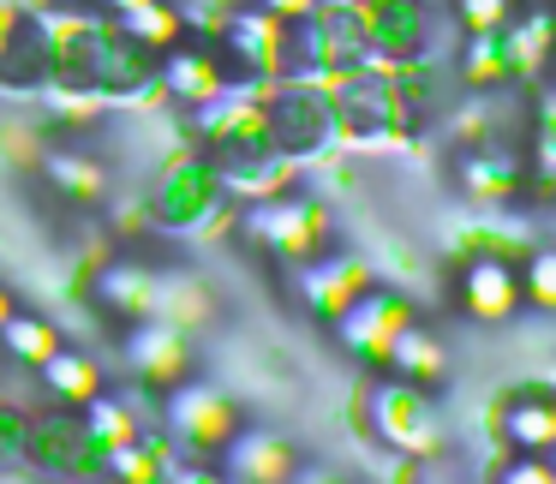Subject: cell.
Masks as SVG:
<instances>
[{"label": "cell", "mask_w": 556, "mask_h": 484, "mask_svg": "<svg viewBox=\"0 0 556 484\" xmlns=\"http://www.w3.org/2000/svg\"><path fill=\"white\" fill-rule=\"evenodd\" d=\"M359 407H365V419H371V436L389 448V455H407V460H437L443 455L448 436H443V424H437L431 389L377 377V383H365Z\"/></svg>", "instance_id": "1"}, {"label": "cell", "mask_w": 556, "mask_h": 484, "mask_svg": "<svg viewBox=\"0 0 556 484\" xmlns=\"http://www.w3.org/2000/svg\"><path fill=\"white\" fill-rule=\"evenodd\" d=\"M240 431V412L216 383H192L180 377L174 389H162V436L180 448L186 460H210L228 436Z\"/></svg>", "instance_id": "2"}, {"label": "cell", "mask_w": 556, "mask_h": 484, "mask_svg": "<svg viewBox=\"0 0 556 484\" xmlns=\"http://www.w3.org/2000/svg\"><path fill=\"white\" fill-rule=\"evenodd\" d=\"M245 233L264 245L281 264H312V257L329 252V209L317 198H264V204L245 209Z\"/></svg>", "instance_id": "3"}, {"label": "cell", "mask_w": 556, "mask_h": 484, "mask_svg": "<svg viewBox=\"0 0 556 484\" xmlns=\"http://www.w3.org/2000/svg\"><path fill=\"white\" fill-rule=\"evenodd\" d=\"M30 472L54 484H85V479H109V448L85 431V419H30L25 455Z\"/></svg>", "instance_id": "4"}, {"label": "cell", "mask_w": 556, "mask_h": 484, "mask_svg": "<svg viewBox=\"0 0 556 484\" xmlns=\"http://www.w3.org/2000/svg\"><path fill=\"white\" fill-rule=\"evenodd\" d=\"M455 305H460V317H472V323H508V317H515V305H520V276H515V257L472 252L467 264H460Z\"/></svg>", "instance_id": "5"}, {"label": "cell", "mask_w": 556, "mask_h": 484, "mask_svg": "<svg viewBox=\"0 0 556 484\" xmlns=\"http://www.w3.org/2000/svg\"><path fill=\"white\" fill-rule=\"evenodd\" d=\"M216 460H222L216 472L228 484H288L293 472H300L293 443H288V436H276V431H264V424H252V431L240 424V431L216 448Z\"/></svg>", "instance_id": "6"}, {"label": "cell", "mask_w": 556, "mask_h": 484, "mask_svg": "<svg viewBox=\"0 0 556 484\" xmlns=\"http://www.w3.org/2000/svg\"><path fill=\"white\" fill-rule=\"evenodd\" d=\"M121 359H126V371H132L138 383L162 395V389H174V383L186 377V365H192V335H180V329H168V323H156V317H144V323L126 329Z\"/></svg>", "instance_id": "7"}, {"label": "cell", "mask_w": 556, "mask_h": 484, "mask_svg": "<svg viewBox=\"0 0 556 484\" xmlns=\"http://www.w3.org/2000/svg\"><path fill=\"white\" fill-rule=\"evenodd\" d=\"M407 300H395V293H383V288H365L359 300L348 305V311L336 317V335H341V347L353 353L359 365H383V347H389V335H395L401 323H407Z\"/></svg>", "instance_id": "8"}, {"label": "cell", "mask_w": 556, "mask_h": 484, "mask_svg": "<svg viewBox=\"0 0 556 484\" xmlns=\"http://www.w3.org/2000/svg\"><path fill=\"white\" fill-rule=\"evenodd\" d=\"M365 288H377V276H371V264H359V257L324 252V257H312V264H300V300L312 305L324 323H336Z\"/></svg>", "instance_id": "9"}, {"label": "cell", "mask_w": 556, "mask_h": 484, "mask_svg": "<svg viewBox=\"0 0 556 484\" xmlns=\"http://www.w3.org/2000/svg\"><path fill=\"white\" fill-rule=\"evenodd\" d=\"M156 90L204 109V102H216L222 90H233V85H228V73H222L216 49H204V42H174V49L156 54Z\"/></svg>", "instance_id": "10"}, {"label": "cell", "mask_w": 556, "mask_h": 484, "mask_svg": "<svg viewBox=\"0 0 556 484\" xmlns=\"http://www.w3.org/2000/svg\"><path fill=\"white\" fill-rule=\"evenodd\" d=\"M383 377H395V383H413V389H437L448 377V347L431 335V329H419L407 317V323L389 335L383 347V365H377Z\"/></svg>", "instance_id": "11"}, {"label": "cell", "mask_w": 556, "mask_h": 484, "mask_svg": "<svg viewBox=\"0 0 556 484\" xmlns=\"http://www.w3.org/2000/svg\"><path fill=\"white\" fill-rule=\"evenodd\" d=\"M150 293H156V269L138 264V257H109V264L97 269V281H90V300L109 317H121V323H144Z\"/></svg>", "instance_id": "12"}, {"label": "cell", "mask_w": 556, "mask_h": 484, "mask_svg": "<svg viewBox=\"0 0 556 484\" xmlns=\"http://www.w3.org/2000/svg\"><path fill=\"white\" fill-rule=\"evenodd\" d=\"M496 436H503L515 455H551L556 448V400L544 395V389L503 400V412H496Z\"/></svg>", "instance_id": "13"}, {"label": "cell", "mask_w": 556, "mask_h": 484, "mask_svg": "<svg viewBox=\"0 0 556 484\" xmlns=\"http://www.w3.org/2000/svg\"><path fill=\"white\" fill-rule=\"evenodd\" d=\"M37 371H42V389H49V395L61 400V407H85V400H97L102 389H109V371H102L97 353L66 347V341L37 365Z\"/></svg>", "instance_id": "14"}, {"label": "cell", "mask_w": 556, "mask_h": 484, "mask_svg": "<svg viewBox=\"0 0 556 484\" xmlns=\"http://www.w3.org/2000/svg\"><path fill=\"white\" fill-rule=\"evenodd\" d=\"M460 186H467L479 204H508V198L527 186V168H520V156L503 144H467V156H460Z\"/></svg>", "instance_id": "15"}, {"label": "cell", "mask_w": 556, "mask_h": 484, "mask_svg": "<svg viewBox=\"0 0 556 484\" xmlns=\"http://www.w3.org/2000/svg\"><path fill=\"white\" fill-rule=\"evenodd\" d=\"M210 311H216V300H210V288L198 276H156V293H150V317L156 323L198 335L210 323Z\"/></svg>", "instance_id": "16"}, {"label": "cell", "mask_w": 556, "mask_h": 484, "mask_svg": "<svg viewBox=\"0 0 556 484\" xmlns=\"http://www.w3.org/2000/svg\"><path fill=\"white\" fill-rule=\"evenodd\" d=\"M37 168L66 204H102V198H109V174H102V162L85 156V150H42Z\"/></svg>", "instance_id": "17"}, {"label": "cell", "mask_w": 556, "mask_h": 484, "mask_svg": "<svg viewBox=\"0 0 556 484\" xmlns=\"http://www.w3.org/2000/svg\"><path fill=\"white\" fill-rule=\"evenodd\" d=\"M54 347H61V329H54L49 317L18 311V305H13L7 317H0V353H7L13 365H42Z\"/></svg>", "instance_id": "18"}, {"label": "cell", "mask_w": 556, "mask_h": 484, "mask_svg": "<svg viewBox=\"0 0 556 484\" xmlns=\"http://www.w3.org/2000/svg\"><path fill=\"white\" fill-rule=\"evenodd\" d=\"M114 25H121V37H126V42H138L144 54H162V49H174V42L186 37L180 13H174L168 0H150V7H138V13L114 18Z\"/></svg>", "instance_id": "19"}, {"label": "cell", "mask_w": 556, "mask_h": 484, "mask_svg": "<svg viewBox=\"0 0 556 484\" xmlns=\"http://www.w3.org/2000/svg\"><path fill=\"white\" fill-rule=\"evenodd\" d=\"M85 431L97 436L102 448H121V443H132V436H138V412L126 407L121 395H109V389H102L97 400H85Z\"/></svg>", "instance_id": "20"}, {"label": "cell", "mask_w": 556, "mask_h": 484, "mask_svg": "<svg viewBox=\"0 0 556 484\" xmlns=\"http://www.w3.org/2000/svg\"><path fill=\"white\" fill-rule=\"evenodd\" d=\"M515 276H520V300H532L539 311H551V305H556V252L532 245L527 269H515Z\"/></svg>", "instance_id": "21"}, {"label": "cell", "mask_w": 556, "mask_h": 484, "mask_svg": "<svg viewBox=\"0 0 556 484\" xmlns=\"http://www.w3.org/2000/svg\"><path fill=\"white\" fill-rule=\"evenodd\" d=\"M455 18L472 37H496V30L515 18V0H455Z\"/></svg>", "instance_id": "22"}, {"label": "cell", "mask_w": 556, "mask_h": 484, "mask_svg": "<svg viewBox=\"0 0 556 484\" xmlns=\"http://www.w3.org/2000/svg\"><path fill=\"white\" fill-rule=\"evenodd\" d=\"M496 484H556V472L544 455H515V460L496 467Z\"/></svg>", "instance_id": "23"}, {"label": "cell", "mask_w": 556, "mask_h": 484, "mask_svg": "<svg viewBox=\"0 0 556 484\" xmlns=\"http://www.w3.org/2000/svg\"><path fill=\"white\" fill-rule=\"evenodd\" d=\"M25 436H30V412H18V407L0 400V467L25 455Z\"/></svg>", "instance_id": "24"}, {"label": "cell", "mask_w": 556, "mask_h": 484, "mask_svg": "<svg viewBox=\"0 0 556 484\" xmlns=\"http://www.w3.org/2000/svg\"><path fill=\"white\" fill-rule=\"evenodd\" d=\"M252 7L269 18H281V25H305V18L324 13V0H252Z\"/></svg>", "instance_id": "25"}, {"label": "cell", "mask_w": 556, "mask_h": 484, "mask_svg": "<svg viewBox=\"0 0 556 484\" xmlns=\"http://www.w3.org/2000/svg\"><path fill=\"white\" fill-rule=\"evenodd\" d=\"M288 484H359V479H348V472H336V467H300Z\"/></svg>", "instance_id": "26"}, {"label": "cell", "mask_w": 556, "mask_h": 484, "mask_svg": "<svg viewBox=\"0 0 556 484\" xmlns=\"http://www.w3.org/2000/svg\"><path fill=\"white\" fill-rule=\"evenodd\" d=\"M168 484H228V479H222L216 467H174Z\"/></svg>", "instance_id": "27"}, {"label": "cell", "mask_w": 556, "mask_h": 484, "mask_svg": "<svg viewBox=\"0 0 556 484\" xmlns=\"http://www.w3.org/2000/svg\"><path fill=\"white\" fill-rule=\"evenodd\" d=\"M138 7H150V0H102V13H114V18L138 13Z\"/></svg>", "instance_id": "28"}, {"label": "cell", "mask_w": 556, "mask_h": 484, "mask_svg": "<svg viewBox=\"0 0 556 484\" xmlns=\"http://www.w3.org/2000/svg\"><path fill=\"white\" fill-rule=\"evenodd\" d=\"M7 311H13V300H7V288H0V317H7Z\"/></svg>", "instance_id": "29"}]
</instances>
